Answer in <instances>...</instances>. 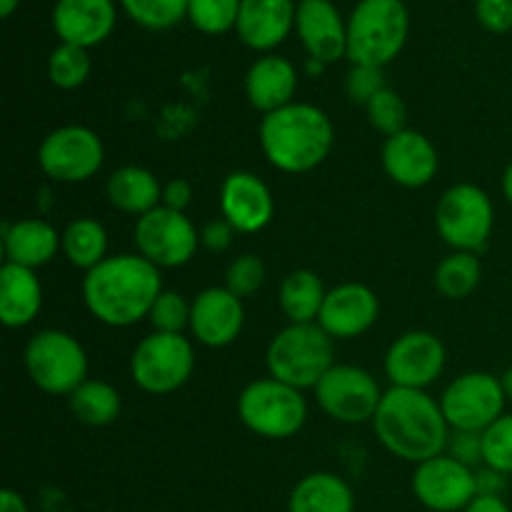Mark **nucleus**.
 Masks as SVG:
<instances>
[{
	"label": "nucleus",
	"mask_w": 512,
	"mask_h": 512,
	"mask_svg": "<svg viewBox=\"0 0 512 512\" xmlns=\"http://www.w3.org/2000/svg\"><path fill=\"white\" fill-rule=\"evenodd\" d=\"M448 365V348L430 330H408L385 353V375L393 388L428 390Z\"/></svg>",
	"instance_id": "4468645a"
},
{
	"label": "nucleus",
	"mask_w": 512,
	"mask_h": 512,
	"mask_svg": "<svg viewBox=\"0 0 512 512\" xmlns=\"http://www.w3.org/2000/svg\"><path fill=\"white\" fill-rule=\"evenodd\" d=\"M483 280V265L475 253L453 250L438 263L433 275L435 290L448 300H465L478 290Z\"/></svg>",
	"instance_id": "7c9ffc66"
},
{
	"label": "nucleus",
	"mask_w": 512,
	"mask_h": 512,
	"mask_svg": "<svg viewBox=\"0 0 512 512\" xmlns=\"http://www.w3.org/2000/svg\"><path fill=\"white\" fill-rule=\"evenodd\" d=\"M60 43L93 48L100 45L115 28L113 0H58L50 15Z\"/></svg>",
	"instance_id": "412c9836"
},
{
	"label": "nucleus",
	"mask_w": 512,
	"mask_h": 512,
	"mask_svg": "<svg viewBox=\"0 0 512 512\" xmlns=\"http://www.w3.org/2000/svg\"><path fill=\"white\" fill-rule=\"evenodd\" d=\"M105 195L115 210L143 218L145 213L163 205V185L153 170L143 165H123L113 170L105 183Z\"/></svg>",
	"instance_id": "a878e982"
},
{
	"label": "nucleus",
	"mask_w": 512,
	"mask_h": 512,
	"mask_svg": "<svg viewBox=\"0 0 512 512\" xmlns=\"http://www.w3.org/2000/svg\"><path fill=\"white\" fill-rule=\"evenodd\" d=\"M505 390L498 375L473 370L448 383L440 395V408L450 430H473L483 433L495 420L505 415Z\"/></svg>",
	"instance_id": "f8f14e48"
},
{
	"label": "nucleus",
	"mask_w": 512,
	"mask_h": 512,
	"mask_svg": "<svg viewBox=\"0 0 512 512\" xmlns=\"http://www.w3.org/2000/svg\"><path fill=\"white\" fill-rule=\"evenodd\" d=\"M235 235L238 233H235V228L225 218L210 220V223H205L203 230H200V245H203L205 250H210V253H225V250L233 245Z\"/></svg>",
	"instance_id": "79ce46f5"
},
{
	"label": "nucleus",
	"mask_w": 512,
	"mask_h": 512,
	"mask_svg": "<svg viewBox=\"0 0 512 512\" xmlns=\"http://www.w3.org/2000/svg\"><path fill=\"white\" fill-rule=\"evenodd\" d=\"M48 78L55 88L75 90L90 78V55L78 45L60 43L48 58Z\"/></svg>",
	"instance_id": "2f4dec72"
},
{
	"label": "nucleus",
	"mask_w": 512,
	"mask_h": 512,
	"mask_svg": "<svg viewBox=\"0 0 512 512\" xmlns=\"http://www.w3.org/2000/svg\"><path fill=\"white\" fill-rule=\"evenodd\" d=\"M475 480H478V495H503L508 475L483 465V468L475 470Z\"/></svg>",
	"instance_id": "c03bdc74"
},
{
	"label": "nucleus",
	"mask_w": 512,
	"mask_h": 512,
	"mask_svg": "<svg viewBox=\"0 0 512 512\" xmlns=\"http://www.w3.org/2000/svg\"><path fill=\"white\" fill-rule=\"evenodd\" d=\"M483 465L512 475V413H505L483 430Z\"/></svg>",
	"instance_id": "e433bc0d"
},
{
	"label": "nucleus",
	"mask_w": 512,
	"mask_h": 512,
	"mask_svg": "<svg viewBox=\"0 0 512 512\" xmlns=\"http://www.w3.org/2000/svg\"><path fill=\"white\" fill-rule=\"evenodd\" d=\"M105 163V145L88 125H60L38 148V165L53 183H88Z\"/></svg>",
	"instance_id": "9d476101"
},
{
	"label": "nucleus",
	"mask_w": 512,
	"mask_h": 512,
	"mask_svg": "<svg viewBox=\"0 0 512 512\" xmlns=\"http://www.w3.org/2000/svg\"><path fill=\"white\" fill-rule=\"evenodd\" d=\"M245 325V308L228 288H205L190 300V333L205 348H228L240 338Z\"/></svg>",
	"instance_id": "dca6fc26"
},
{
	"label": "nucleus",
	"mask_w": 512,
	"mask_h": 512,
	"mask_svg": "<svg viewBox=\"0 0 512 512\" xmlns=\"http://www.w3.org/2000/svg\"><path fill=\"white\" fill-rule=\"evenodd\" d=\"M365 113H368L370 125H373L378 133H383L385 138L400 133V130L408 128V108H405L403 98L395 93L393 88H383L368 105H365Z\"/></svg>",
	"instance_id": "c9c22d12"
},
{
	"label": "nucleus",
	"mask_w": 512,
	"mask_h": 512,
	"mask_svg": "<svg viewBox=\"0 0 512 512\" xmlns=\"http://www.w3.org/2000/svg\"><path fill=\"white\" fill-rule=\"evenodd\" d=\"M288 512H355V493L340 475L320 470L295 483Z\"/></svg>",
	"instance_id": "bb28decb"
},
{
	"label": "nucleus",
	"mask_w": 512,
	"mask_h": 512,
	"mask_svg": "<svg viewBox=\"0 0 512 512\" xmlns=\"http://www.w3.org/2000/svg\"><path fill=\"white\" fill-rule=\"evenodd\" d=\"M243 0H190L188 20L205 35H223L238 25Z\"/></svg>",
	"instance_id": "72a5a7b5"
},
{
	"label": "nucleus",
	"mask_w": 512,
	"mask_h": 512,
	"mask_svg": "<svg viewBox=\"0 0 512 512\" xmlns=\"http://www.w3.org/2000/svg\"><path fill=\"white\" fill-rule=\"evenodd\" d=\"M380 318V298L363 283H340L328 290L318 325L333 340H355Z\"/></svg>",
	"instance_id": "a211bd4d"
},
{
	"label": "nucleus",
	"mask_w": 512,
	"mask_h": 512,
	"mask_svg": "<svg viewBox=\"0 0 512 512\" xmlns=\"http://www.w3.org/2000/svg\"><path fill=\"white\" fill-rule=\"evenodd\" d=\"M260 150L275 170L303 175L328 160L335 143L333 120L310 103H290L260 120Z\"/></svg>",
	"instance_id": "7ed1b4c3"
},
{
	"label": "nucleus",
	"mask_w": 512,
	"mask_h": 512,
	"mask_svg": "<svg viewBox=\"0 0 512 512\" xmlns=\"http://www.w3.org/2000/svg\"><path fill=\"white\" fill-rule=\"evenodd\" d=\"M500 383H503V390H505V398L512 403V365L508 370H505L503 375H500Z\"/></svg>",
	"instance_id": "09e8293b"
},
{
	"label": "nucleus",
	"mask_w": 512,
	"mask_h": 512,
	"mask_svg": "<svg viewBox=\"0 0 512 512\" xmlns=\"http://www.w3.org/2000/svg\"><path fill=\"white\" fill-rule=\"evenodd\" d=\"M160 268L138 253L108 255L83 278V303L98 323L130 328L148 320L155 298L163 293Z\"/></svg>",
	"instance_id": "f257e3e1"
},
{
	"label": "nucleus",
	"mask_w": 512,
	"mask_h": 512,
	"mask_svg": "<svg viewBox=\"0 0 512 512\" xmlns=\"http://www.w3.org/2000/svg\"><path fill=\"white\" fill-rule=\"evenodd\" d=\"M20 0H0V15L3 18H10V15L15 13V8H18Z\"/></svg>",
	"instance_id": "8fccbe9b"
},
{
	"label": "nucleus",
	"mask_w": 512,
	"mask_h": 512,
	"mask_svg": "<svg viewBox=\"0 0 512 512\" xmlns=\"http://www.w3.org/2000/svg\"><path fill=\"white\" fill-rule=\"evenodd\" d=\"M190 0H120L133 23L148 30H170L188 18Z\"/></svg>",
	"instance_id": "473e14b6"
},
{
	"label": "nucleus",
	"mask_w": 512,
	"mask_h": 512,
	"mask_svg": "<svg viewBox=\"0 0 512 512\" xmlns=\"http://www.w3.org/2000/svg\"><path fill=\"white\" fill-rule=\"evenodd\" d=\"M475 18L488 33L503 35L512 30V0H475Z\"/></svg>",
	"instance_id": "a19ab883"
},
{
	"label": "nucleus",
	"mask_w": 512,
	"mask_h": 512,
	"mask_svg": "<svg viewBox=\"0 0 512 512\" xmlns=\"http://www.w3.org/2000/svg\"><path fill=\"white\" fill-rule=\"evenodd\" d=\"M410 488L423 508L433 512H463L478 495V480L473 468L443 453L415 465Z\"/></svg>",
	"instance_id": "2eb2a0df"
},
{
	"label": "nucleus",
	"mask_w": 512,
	"mask_h": 512,
	"mask_svg": "<svg viewBox=\"0 0 512 512\" xmlns=\"http://www.w3.org/2000/svg\"><path fill=\"white\" fill-rule=\"evenodd\" d=\"M265 283V263L260 255L255 253H243L228 265L225 270V288L233 295H238L240 300L253 298Z\"/></svg>",
	"instance_id": "4c0bfd02"
},
{
	"label": "nucleus",
	"mask_w": 512,
	"mask_h": 512,
	"mask_svg": "<svg viewBox=\"0 0 512 512\" xmlns=\"http://www.w3.org/2000/svg\"><path fill=\"white\" fill-rule=\"evenodd\" d=\"M220 213L235 233L253 235L273 223L275 198L263 178L248 170H235L220 185Z\"/></svg>",
	"instance_id": "f3484780"
},
{
	"label": "nucleus",
	"mask_w": 512,
	"mask_h": 512,
	"mask_svg": "<svg viewBox=\"0 0 512 512\" xmlns=\"http://www.w3.org/2000/svg\"><path fill=\"white\" fill-rule=\"evenodd\" d=\"M295 13L298 5L293 0H243L235 30L248 48L268 53L295 28Z\"/></svg>",
	"instance_id": "4be33fe9"
},
{
	"label": "nucleus",
	"mask_w": 512,
	"mask_h": 512,
	"mask_svg": "<svg viewBox=\"0 0 512 512\" xmlns=\"http://www.w3.org/2000/svg\"><path fill=\"white\" fill-rule=\"evenodd\" d=\"M328 290L325 283L320 280L318 273L308 268L293 270L283 278L278 290V305L288 323L305 325V323H318L320 310H323Z\"/></svg>",
	"instance_id": "cd10ccee"
},
{
	"label": "nucleus",
	"mask_w": 512,
	"mask_h": 512,
	"mask_svg": "<svg viewBox=\"0 0 512 512\" xmlns=\"http://www.w3.org/2000/svg\"><path fill=\"white\" fill-rule=\"evenodd\" d=\"M148 323L155 333L183 335L190 328V303L178 290H163L150 308Z\"/></svg>",
	"instance_id": "f704fd0d"
},
{
	"label": "nucleus",
	"mask_w": 512,
	"mask_h": 512,
	"mask_svg": "<svg viewBox=\"0 0 512 512\" xmlns=\"http://www.w3.org/2000/svg\"><path fill=\"white\" fill-rule=\"evenodd\" d=\"M445 453L473 470L483 468V433H473V430H450V440Z\"/></svg>",
	"instance_id": "ea45409f"
},
{
	"label": "nucleus",
	"mask_w": 512,
	"mask_h": 512,
	"mask_svg": "<svg viewBox=\"0 0 512 512\" xmlns=\"http://www.w3.org/2000/svg\"><path fill=\"white\" fill-rule=\"evenodd\" d=\"M503 195H505V200H508V203L512 205V160L508 163V168H505V173H503Z\"/></svg>",
	"instance_id": "de8ad7c7"
},
{
	"label": "nucleus",
	"mask_w": 512,
	"mask_h": 512,
	"mask_svg": "<svg viewBox=\"0 0 512 512\" xmlns=\"http://www.w3.org/2000/svg\"><path fill=\"white\" fill-rule=\"evenodd\" d=\"M295 30L310 58L318 63L348 58V23L330 0H300Z\"/></svg>",
	"instance_id": "aec40b11"
},
{
	"label": "nucleus",
	"mask_w": 512,
	"mask_h": 512,
	"mask_svg": "<svg viewBox=\"0 0 512 512\" xmlns=\"http://www.w3.org/2000/svg\"><path fill=\"white\" fill-rule=\"evenodd\" d=\"M130 380L148 395H170L195 373V348L185 335L150 333L130 355Z\"/></svg>",
	"instance_id": "1a4fd4ad"
},
{
	"label": "nucleus",
	"mask_w": 512,
	"mask_h": 512,
	"mask_svg": "<svg viewBox=\"0 0 512 512\" xmlns=\"http://www.w3.org/2000/svg\"><path fill=\"white\" fill-rule=\"evenodd\" d=\"M43 310V285L35 270L5 263L0 268V323L10 330L28 328Z\"/></svg>",
	"instance_id": "393cba45"
},
{
	"label": "nucleus",
	"mask_w": 512,
	"mask_h": 512,
	"mask_svg": "<svg viewBox=\"0 0 512 512\" xmlns=\"http://www.w3.org/2000/svg\"><path fill=\"white\" fill-rule=\"evenodd\" d=\"M373 433L390 455L420 465L445 453L450 425L440 400L430 398L428 390L390 385L373 418Z\"/></svg>",
	"instance_id": "f03ea898"
},
{
	"label": "nucleus",
	"mask_w": 512,
	"mask_h": 512,
	"mask_svg": "<svg viewBox=\"0 0 512 512\" xmlns=\"http://www.w3.org/2000/svg\"><path fill=\"white\" fill-rule=\"evenodd\" d=\"M63 258L78 270H93L108 258V230L95 218H75L63 228Z\"/></svg>",
	"instance_id": "c85d7f7f"
},
{
	"label": "nucleus",
	"mask_w": 512,
	"mask_h": 512,
	"mask_svg": "<svg viewBox=\"0 0 512 512\" xmlns=\"http://www.w3.org/2000/svg\"><path fill=\"white\" fill-rule=\"evenodd\" d=\"M63 253V233L43 218H23L3 223L5 263L38 270Z\"/></svg>",
	"instance_id": "5701e85b"
},
{
	"label": "nucleus",
	"mask_w": 512,
	"mask_h": 512,
	"mask_svg": "<svg viewBox=\"0 0 512 512\" xmlns=\"http://www.w3.org/2000/svg\"><path fill=\"white\" fill-rule=\"evenodd\" d=\"M383 88H388L383 78V68H375V65H353L345 75V95L353 105H363L365 108Z\"/></svg>",
	"instance_id": "58836bf2"
},
{
	"label": "nucleus",
	"mask_w": 512,
	"mask_h": 512,
	"mask_svg": "<svg viewBox=\"0 0 512 512\" xmlns=\"http://www.w3.org/2000/svg\"><path fill=\"white\" fill-rule=\"evenodd\" d=\"M380 160H383L385 175L395 185L408 190L430 185L440 170V155L435 145L430 143L428 135L413 128H405L385 138Z\"/></svg>",
	"instance_id": "6ab92c4d"
},
{
	"label": "nucleus",
	"mask_w": 512,
	"mask_h": 512,
	"mask_svg": "<svg viewBox=\"0 0 512 512\" xmlns=\"http://www.w3.org/2000/svg\"><path fill=\"white\" fill-rule=\"evenodd\" d=\"M295 90H298V70L280 55H263L245 73L248 103L263 115L295 103Z\"/></svg>",
	"instance_id": "b1692460"
},
{
	"label": "nucleus",
	"mask_w": 512,
	"mask_h": 512,
	"mask_svg": "<svg viewBox=\"0 0 512 512\" xmlns=\"http://www.w3.org/2000/svg\"><path fill=\"white\" fill-rule=\"evenodd\" d=\"M238 418L258 438L288 440L308 423V400L303 390L290 388L268 375L240 390Z\"/></svg>",
	"instance_id": "0eeeda50"
},
{
	"label": "nucleus",
	"mask_w": 512,
	"mask_h": 512,
	"mask_svg": "<svg viewBox=\"0 0 512 512\" xmlns=\"http://www.w3.org/2000/svg\"><path fill=\"white\" fill-rule=\"evenodd\" d=\"M313 393L320 410L343 425L373 423L380 400H383V390L373 373L358 365L338 363L320 378Z\"/></svg>",
	"instance_id": "ddd939ff"
},
{
	"label": "nucleus",
	"mask_w": 512,
	"mask_h": 512,
	"mask_svg": "<svg viewBox=\"0 0 512 512\" xmlns=\"http://www.w3.org/2000/svg\"><path fill=\"white\" fill-rule=\"evenodd\" d=\"M495 228V208L480 185H450L435 205V230L443 243L463 253H483Z\"/></svg>",
	"instance_id": "6e6552de"
},
{
	"label": "nucleus",
	"mask_w": 512,
	"mask_h": 512,
	"mask_svg": "<svg viewBox=\"0 0 512 512\" xmlns=\"http://www.w3.org/2000/svg\"><path fill=\"white\" fill-rule=\"evenodd\" d=\"M133 243L138 255L160 270L183 268L200 248V230L185 213L158 205L135 220Z\"/></svg>",
	"instance_id": "9b49d317"
},
{
	"label": "nucleus",
	"mask_w": 512,
	"mask_h": 512,
	"mask_svg": "<svg viewBox=\"0 0 512 512\" xmlns=\"http://www.w3.org/2000/svg\"><path fill=\"white\" fill-rule=\"evenodd\" d=\"M463 512H512L503 495H475Z\"/></svg>",
	"instance_id": "a18cd8bd"
},
{
	"label": "nucleus",
	"mask_w": 512,
	"mask_h": 512,
	"mask_svg": "<svg viewBox=\"0 0 512 512\" xmlns=\"http://www.w3.org/2000/svg\"><path fill=\"white\" fill-rule=\"evenodd\" d=\"M70 413L80 420L83 425L90 428H105L113 425L120 418L123 410V400L120 393L105 380L88 378L73 395L68 398Z\"/></svg>",
	"instance_id": "c756f323"
},
{
	"label": "nucleus",
	"mask_w": 512,
	"mask_h": 512,
	"mask_svg": "<svg viewBox=\"0 0 512 512\" xmlns=\"http://www.w3.org/2000/svg\"><path fill=\"white\" fill-rule=\"evenodd\" d=\"M23 363L30 383L55 398H70L88 380V353L65 330H38L25 343Z\"/></svg>",
	"instance_id": "423d86ee"
},
{
	"label": "nucleus",
	"mask_w": 512,
	"mask_h": 512,
	"mask_svg": "<svg viewBox=\"0 0 512 512\" xmlns=\"http://www.w3.org/2000/svg\"><path fill=\"white\" fill-rule=\"evenodd\" d=\"M193 203V185L185 178H173L163 185V205L170 210L185 213L188 205Z\"/></svg>",
	"instance_id": "37998d69"
},
{
	"label": "nucleus",
	"mask_w": 512,
	"mask_h": 512,
	"mask_svg": "<svg viewBox=\"0 0 512 512\" xmlns=\"http://www.w3.org/2000/svg\"><path fill=\"white\" fill-rule=\"evenodd\" d=\"M410 15L403 0H360L348 18V60L385 68L403 53Z\"/></svg>",
	"instance_id": "20e7f679"
},
{
	"label": "nucleus",
	"mask_w": 512,
	"mask_h": 512,
	"mask_svg": "<svg viewBox=\"0 0 512 512\" xmlns=\"http://www.w3.org/2000/svg\"><path fill=\"white\" fill-rule=\"evenodd\" d=\"M270 378L298 390H313L335 365V340L318 323H290L270 340L265 353Z\"/></svg>",
	"instance_id": "39448f33"
},
{
	"label": "nucleus",
	"mask_w": 512,
	"mask_h": 512,
	"mask_svg": "<svg viewBox=\"0 0 512 512\" xmlns=\"http://www.w3.org/2000/svg\"><path fill=\"white\" fill-rule=\"evenodd\" d=\"M0 512H28V503H25V498L20 493L5 488L0 493Z\"/></svg>",
	"instance_id": "49530a36"
}]
</instances>
